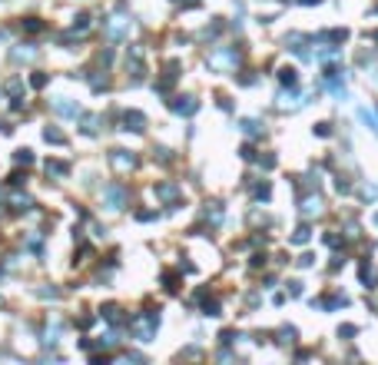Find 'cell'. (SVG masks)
<instances>
[{
	"label": "cell",
	"instance_id": "1",
	"mask_svg": "<svg viewBox=\"0 0 378 365\" xmlns=\"http://www.w3.org/2000/svg\"><path fill=\"white\" fill-rule=\"evenodd\" d=\"M130 326H133V335L140 342H153V335H156V329H159V316L156 312H143V316H136Z\"/></svg>",
	"mask_w": 378,
	"mask_h": 365
},
{
	"label": "cell",
	"instance_id": "2",
	"mask_svg": "<svg viewBox=\"0 0 378 365\" xmlns=\"http://www.w3.org/2000/svg\"><path fill=\"white\" fill-rule=\"evenodd\" d=\"M126 190L119 186V182H110L106 190H103V203H106V209H113V213H119V209L126 206Z\"/></svg>",
	"mask_w": 378,
	"mask_h": 365
},
{
	"label": "cell",
	"instance_id": "3",
	"mask_svg": "<svg viewBox=\"0 0 378 365\" xmlns=\"http://www.w3.org/2000/svg\"><path fill=\"white\" fill-rule=\"evenodd\" d=\"M130 27H133V20H130V17H126L123 10H116V14H113L110 20H106V33H110L113 40H123L126 33H130Z\"/></svg>",
	"mask_w": 378,
	"mask_h": 365
},
{
	"label": "cell",
	"instance_id": "4",
	"mask_svg": "<svg viewBox=\"0 0 378 365\" xmlns=\"http://www.w3.org/2000/svg\"><path fill=\"white\" fill-rule=\"evenodd\" d=\"M110 163L119 169V173H126V169L136 166V156H133V153H126V150H113L110 153Z\"/></svg>",
	"mask_w": 378,
	"mask_h": 365
},
{
	"label": "cell",
	"instance_id": "5",
	"mask_svg": "<svg viewBox=\"0 0 378 365\" xmlns=\"http://www.w3.org/2000/svg\"><path fill=\"white\" fill-rule=\"evenodd\" d=\"M123 130H133V133H143L146 130V116L136 110H126L123 113Z\"/></svg>",
	"mask_w": 378,
	"mask_h": 365
},
{
	"label": "cell",
	"instance_id": "6",
	"mask_svg": "<svg viewBox=\"0 0 378 365\" xmlns=\"http://www.w3.org/2000/svg\"><path fill=\"white\" fill-rule=\"evenodd\" d=\"M53 110L60 113V116H80V103H73V100H67V96L53 100Z\"/></svg>",
	"mask_w": 378,
	"mask_h": 365
},
{
	"label": "cell",
	"instance_id": "7",
	"mask_svg": "<svg viewBox=\"0 0 378 365\" xmlns=\"http://www.w3.org/2000/svg\"><path fill=\"white\" fill-rule=\"evenodd\" d=\"M173 110L176 113H193L196 110V100H193V96H179V100H173Z\"/></svg>",
	"mask_w": 378,
	"mask_h": 365
},
{
	"label": "cell",
	"instance_id": "8",
	"mask_svg": "<svg viewBox=\"0 0 378 365\" xmlns=\"http://www.w3.org/2000/svg\"><path fill=\"white\" fill-rule=\"evenodd\" d=\"M103 319H110L113 326H119L123 322V309L119 306H103Z\"/></svg>",
	"mask_w": 378,
	"mask_h": 365
},
{
	"label": "cell",
	"instance_id": "9",
	"mask_svg": "<svg viewBox=\"0 0 378 365\" xmlns=\"http://www.w3.org/2000/svg\"><path fill=\"white\" fill-rule=\"evenodd\" d=\"M43 140H47V143H56V146H63V143H67V136H63L60 130H53V127H47V130H43Z\"/></svg>",
	"mask_w": 378,
	"mask_h": 365
},
{
	"label": "cell",
	"instance_id": "10",
	"mask_svg": "<svg viewBox=\"0 0 378 365\" xmlns=\"http://www.w3.org/2000/svg\"><path fill=\"white\" fill-rule=\"evenodd\" d=\"M47 173H50V176H67V173H70V166H67V163H60V159H50V163H47Z\"/></svg>",
	"mask_w": 378,
	"mask_h": 365
},
{
	"label": "cell",
	"instance_id": "11",
	"mask_svg": "<svg viewBox=\"0 0 378 365\" xmlns=\"http://www.w3.org/2000/svg\"><path fill=\"white\" fill-rule=\"evenodd\" d=\"M156 196L159 199H176V196H179V190H176L173 182H163V186H156Z\"/></svg>",
	"mask_w": 378,
	"mask_h": 365
},
{
	"label": "cell",
	"instance_id": "12",
	"mask_svg": "<svg viewBox=\"0 0 378 365\" xmlns=\"http://www.w3.org/2000/svg\"><path fill=\"white\" fill-rule=\"evenodd\" d=\"M83 30H90V17L87 14H80L77 20H73V33H83Z\"/></svg>",
	"mask_w": 378,
	"mask_h": 365
},
{
	"label": "cell",
	"instance_id": "13",
	"mask_svg": "<svg viewBox=\"0 0 378 365\" xmlns=\"http://www.w3.org/2000/svg\"><path fill=\"white\" fill-rule=\"evenodd\" d=\"M24 30H27V33H40V30H43V24H40L37 17H27V20H24Z\"/></svg>",
	"mask_w": 378,
	"mask_h": 365
},
{
	"label": "cell",
	"instance_id": "14",
	"mask_svg": "<svg viewBox=\"0 0 378 365\" xmlns=\"http://www.w3.org/2000/svg\"><path fill=\"white\" fill-rule=\"evenodd\" d=\"M14 159H17V163H24V166H30V163H33V153H30V150H17Z\"/></svg>",
	"mask_w": 378,
	"mask_h": 365
},
{
	"label": "cell",
	"instance_id": "15",
	"mask_svg": "<svg viewBox=\"0 0 378 365\" xmlns=\"http://www.w3.org/2000/svg\"><path fill=\"white\" fill-rule=\"evenodd\" d=\"M4 90H7L10 96H17V93H20V90H24V83H20V80L14 77V80H7V87H4Z\"/></svg>",
	"mask_w": 378,
	"mask_h": 365
},
{
	"label": "cell",
	"instance_id": "16",
	"mask_svg": "<svg viewBox=\"0 0 378 365\" xmlns=\"http://www.w3.org/2000/svg\"><path fill=\"white\" fill-rule=\"evenodd\" d=\"M96 123H100L96 116H83V133H90V136H93V133H96Z\"/></svg>",
	"mask_w": 378,
	"mask_h": 365
},
{
	"label": "cell",
	"instance_id": "17",
	"mask_svg": "<svg viewBox=\"0 0 378 365\" xmlns=\"http://www.w3.org/2000/svg\"><path fill=\"white\" fill-rule=\"evenodd\" d=\"M30 196H14V209H30Z\"/></svg>",
	"mask_w": 378,
	"mask_h": 365
},
{
	"label": "cell",
	"instance_id": "18",
	"mask_svg": "<svg viewBox=\"0 0 378 365\" xmlns=\"http://www.w3.org/2000/svg\"><path fill=\"white\" fill-rule=\"evenodd\" d=\"M30 87H47V77H43V73H33V77H30Z\"/></svg>",
	"mask_w": 378,
	"mask_h": 365
}]
</instances>
